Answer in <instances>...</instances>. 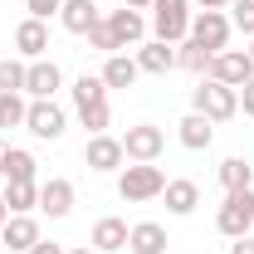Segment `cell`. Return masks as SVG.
Listing matches in <instances>:
<instances>
[{
    "mask_svg": "<svg viewBox=\"0 0 254 254\" xmlns=\"http://www.w3.org/2000/svg\"><path fill=\"white\" fill-rule=\"evenodd\" d=\"M166 225L157 220H137L132 230H127V254H166Z\"/></svg>",
    "mask_w": 254,
    "mask_h": 254,
    "instance_id": "cell-16",
    "label": "cell"
},
{
    "mask_svg": "<svg viewBox=\"0 0 254 254\" xmlns=\"http://www.w3.org/2000/svg\"><path fill=\"white\" fill-rule=\"evenodd\" d=\"M98 78H103L108 88H132V83L142 78V68H137V59H132V54H108Z\"/></svg>",
    "mask_w": 254,
    "mask_h": 254,
    "instance_id": "cell-21",
    "label": "cell"
},
{
    "mask_svg": "<svg viewBox=\"0 0 254 254\" xmlns=\"http://www.w3.org/2000/svg\"><path fill=\"white\" fill-rule=\"evenodd\" d=\"M44 49H49V25L34 20V15H25V20L15 25V54L30 64V59H44Z\"/></svg>",
    "mask_w": 254,
    "mask_h": 254,
    "instance_id": "cell-12",
    "label": "cell"
},
{
    "mask_svg": "<svg viewBox=\"0 0 254 254\" xmlns=\"http://www.w3.org/2000/svg\"><path fill=\"white\" fill-rule=\"evenodd\" d=\"M5 181H39V161H34V152H25V147H10V157H5V171H0Z\"/></svg>",
    "mask_w": 254,
    "mask_h": 254,
    "instance_id": "cell-23",
    "label": "cell"
},
{
    "mask_svg": "<svg viewBox=\"0 0 254 254\" xmlns=\"http://www.w3.org/2000/svg\"><path fill=\"white\" fill-rule=\"evenodd\" d=\"M83 39H88V44H93L98 54H103V59H108V54H123V49H118V39H113V30H108V25H103V20H98L93 30L83 34Z\"/></svg>",
    "mask_w": 254,
    "mask_h": 254,
    "instance_id": "cell-30",
    "label": "cell"
},
{
    "mask_svg": "<svg viewBox=\"0 0 254 254\" xmlns=\"http://www.w3.org/2000/svg\"><path fill=\"white\" fill-rule=\"evenodd\" d=\"M123 152L127 161H157L161 152H166V132H161L157 123H137L123 132Z\"/></svg>",
    "mask_w": 254,
    "mask_h": 254,
    "instance_id": "cell-8",
    "label": "cell"
},
{
    "mask_svg": "<svg viewBox=\"0 0 254 254\" xmlns=\"http://www.w3.org/2000/svg\"><path fill=\"white\" fill-rule=\"evenodd\" d=\"M0 240H5V250L30 254L44 235H39V220H34V215H10V220H5V230H0Z\"/></svg>",
    "mask_w": 254,
    "mask_h": 254,
    "instance_id": "cell-15",
    "label": "cell"
},
{
    "mask_svg": "<svg viewBox=\"0 0 254 254\" xmlns=\"http://www.w3.org/2000/svg\"><path fill=\"white\" fill-rule=\"evenodd\" d=\"M68 254H98V250H93V245H73Z\"/></svg>",
    "mask_w": 254,
    "mask_h": 254,
    "instance_id": "cell-40",
    "label": "cell"
},
{
    "mask_svg": "<svg viewBox=\"0 0 254 254\" xmlns=\"http://www.w3.org/2000/svg\"><path fill=\"white\" fill-rule=\"evenodd\" d=\"M195 5H200V10H230L235 0H195Z\"/></svg>",
    "mask_w": 254,
    "mask_h": 254,
    "instance_id": "cell-36",
    "label": "cell"
},
{
    "mask_svg": "<svg viewBox=\"0 0 254 254\" xmlns=\"http://www.w3.org/2000/svg\"><path fill=\"white\" fill-rule=\"evenodd\" d=\"M0 127H5V118H0Z\"/></svg>",
    "mask_w": 254,
    "mask_h": 254,
    "instance_id": "cell-42",
    "label": "cell"
},
{
    "mask_svg": "<svg viewBox=\"0 0 254 254\" xmlns=\"http://www.w3.org/2000/svg\"><path fill=\"white\" fill-rule=\"evenodd\" d=\"M103 20V10H98V0H64L59 5V25L68 34H88Z\"/></svg>",
    "mask_w": 254,
    "mask_h": 254,
    "instance_id": "cell-17",
    "label": "cell"
},
{
    "mask_svg": "<svg viewBox=\"0 0 254 254\" xmlns=\"http://www.w3.org/2000/svg\"><path fill=\"white\" fill-rule=\"evenodd\" d=\"M103 25H108V30H113V39H118V49H132V44H142V39H147V15H142V10H108V15H103Z\"/></svg>",
    "mask_w": 254,
    "mask_h": 254,
    "instance_id": "cell-10",
    "label": "cell"
},
{
    "mask_svg": "<svg viewBox=\"0 0 254 254\" xmlns=\"http://www.w3.org/2000/svg\"><path fill=\"white\" fill-rule=\"evenodd\" d=\"M5 157H10V142L0 137V171H5Z\"/></svg>",
    "mask_w": 254,
    "mask_h": 254,
    "instance_id": "cell-38",
    "label": "cell"
},
{
    "mask_svg": "<svg viewBox=\"0 0 254 254\" xmlns=\"http://www.w3.org/2000/svg\"><path fill=\"white\" fill-rule=\"evenodd\" d=\"M123 161H127V152H123V137H113V132H93L88 142H83V166L88 171H123Z\"/></svg>",
    "mask_w": 254,
    "mask_h": 254,
    "instance_id": "cell-7",
    "label": "cell"
},
{
    "mask_svg": "<svg viewBox=\"0 0 254 254\" xmlns=\"http://www.w3.org/2000/svg\"><path fill=\"white\" fill-rule=\"evenodd\" d=\"M161 190H166V171L157 161H132V166L118 171V195L127 205H147V200H157Z\"/></svg>",
    "mask_w": 254,
    "mask_h": 254,
    "instance_id": "cell-1",
    "label": "cell"
},
{
    "mask_svg": "<svg viewBox=\"0 0 254 254\" xmlns=\"http://www.w3.org/2000/svg\"><path fill=\"white\" fill-rule=\"evenodd\" d=\"M245 54H250V59H254V39H250V49H245Z\"/></svg>",
    "mask_w": 254,
    "mask_h": 254,
    "instance_id": "cell-41",
    "label": "cell"
},
{
    "mask_svg": "<svg viewBox=\"0 0 254 254\" xmlns=\"http://www.w3.org/2000/svg\"><path fill=\"white\" fill-rule=\"evenodd\" d=\"M127 10H152V0H123Z\"/></svg>",
    "mask_w": 254,
    "mask_h": 254,
    "instance_id": "cell-37",
    "label": "cell"
},
{
    "mask_svg": "<svg viewBox=\"0 0 254 254\" xmlns=\"http://www.w3.org/2000/svg\"><path fill=\"white\" fill-rule=\"evenodd\" d=\"M132 59H137V68H142V73H157V78H161V73H171V68H176V44H161V39H142Z\"/></svg>",
    "mask_w": 254,
    "mask_h": 254,
    "instance_id": "cell-14",
    "label": "cell"
},
{
    "mask_svg": "<svg viewBox=\"0 0 254 254\" xmlns=\"http://www.w3.org/2000/svg\"><path fill=\"white\" fill-rule=\"evenodd\" d=\"M5 205H10V215H30L39 210V181H5Z\"/></svg>",
    "mask_w": 254,
    "mask_h": 254,
    "instance_id": "cell-22",
    "label": "cell"
},
{
    "mask_svg": "<svg viewBox=\"0 0 254 254\" xmlns=\"http://www.w3.org/2000/svg\"><path fill=\"white\" fill-rule=\"evenodd\" d=\"M78 123L88 127V137H93V132H108V123H113V108H108V98L83 103V108H78Z\"/></svg>",
    "mask_w": 254,
    "mask_h": 254,
    "instance_id": "cell-26",
    "label": "cell"
},
{
    "mask_svg": "<svg viewBox=\"0 0 254 254\" xmlns=\"http://www.w3.org/2000/svg\"><path fill=\"white\" fill-rule=\"evenodd\" d=\"M210 59H215V54L200 49L195 39H181V44H176V68H186V73H200V78H205V73H210Z\"/></svg>",
    "mask_w": 254,
    "mask_h": 254,
    "instance_id": "cell-24",
    "label": "cell"
},
{
    "mask_svg": "<svg viewBox=\"0 0 254 254\" xmlns=\"http://www.w3.org/2000/svg\"><path fill=\"white\" fill-rule=\"evenodd\" d=\"M5 220H10V205H5V195H0V230H5Z\"/></svg>",
    "mask_w": 254,
    "mask_h": 254,
    "instance_id": "cell-39",
    "label": "cell"
},
{
    "mask_svg": "<svg viewBox=\"0 0 254 254\" xmlns=\"http://www.w3.org/2000/svg\"><path fill=\"white\" fill-rule=\"evenodd\" d=\"M176 137H181L186 152H205V147L215 142V123H210L205 113H186V118L176 123Z\"/></svg>",
    "mask_w": 254,
    "mask_h": 254,
    "instance_id": "cell-18",
    "label": "cell"
},
{
    "mask_svg": "<svg viewBox=\"0 0 254 254\" xmlns=\"http://www.w3.org/2000/svg\"><path fill=\"white\" fill-rule=\"evenodd\" d=\"M98 98H108V83H103L98 73H78V78H73V108L98 103Z\"/></svg>",
    "mask_w": 254,
    "mask_h": 254,
    "instance_id": "cell-27",
    "label": "cell"
},
{
    "mask_svg": "<svg viewBox=\"0 0 254 254\" xmlns=\"http://www.w3.org/2000/svg\"><path fill=\"white\" fill-rule=\"evenodd\" d=\"M190 113H205L210 123H230V118H240V88L215 83V78H200L195 93H190Z\"/></svg>",
    "mask_w": 254,
    "mask_h": 254,
    "instance_id": "cell-2",
    "label": "cell"
},
{
    "mask_svg": "<svg viewBox=\"0 0 254 254\" xmlns=\"http://www.w3.org/2000/svg\"><path fill=\"white\" fill-rule=\"evenodd\" d=\"M30 254H68V250H64L59 240H39V245H34V250H30Z\"/></svg>",
    "mask_w": 254,
    "mask_h": 254,
    "instance_id": "cell-34",
    "label": "cell"
},
{
    "mask_svg": "<svg viewBox=\"0 0 254 254\" xmlns=\"http://www.w3.org/2000/svg\"><path fill=\"white\" fill-rule=\"evenodd\" d=\"M190 10L186 0H152V20H147V30H152V39H161V44H181L190 34Z\"/></svg>",
    "mask_w": 254,
    "mask_h": 254,
    "instance_id": "cell-3",
    "label": "cell"
},
{
    "mask_svg": "<svg viewBox=\"0 0 254 254\" xmlns=\"http://www.w3.org/2000/svg\"><path fill=\"white\" fill-rule=\"evenodd\" d=\"M25 127H30L39 142H59L64 132H68V113H64L54 98H30V108H25Z\"/></svg>",
    "mask_w": 254,
    "mask_h": 254,
    "instance_id": "cell-5",
    "label": "cell"
},
{
    "mask_svg": "<svg viewBox=\"0 0 254 254\" xmlns=\"http://www.w3.org/2000/svg\"><path fill=\"white\" fill-rule=\"evenodd\" d=\"M25 59H0V93H25Z\"/></svg>",
    "mask_w": 254,
    "mask_h": 254,
    "instance_id": "cell-28",
    "label": "cell"
},
{
    "mask_svg": "<svg viewBox=\"0 0 254 254\" xmlns=\"http://www.w3.org/2000/svg\"><path fill=\"white\" fill-rule=\"evenodd\" d=\"M127 230H132L127 220H118V215H103V220L93 225V235H88V245H93L98 254H118V250H127Z\"/></svg>",
    "mask_w": 254,
    "mask_h": 254,
    "instance_id": "cell-19",
    "label": "cell"
},
{
    "mask_svg": "<svg viewBox=\"0 0 254 254\" xmlns=\"http://www.w3.org/2000/svg\"><path fill=\"white\" fill-rule=\"evenodd\" d=\"M230 254H254V235H240V240L230 245Z\"/></svg>",
    "mask_w": 254,
    "mask_h": 254,
    "instance_id": "cell-35",
    "label": "cell"
},
{
    "mask_svg": "<svg viewBox=\"0 0 254 254\" xmlns=\"http://www.w3.org/2000/svg\"><path fill=\"white\" fill-rule=\"evenodd\" d=\"M230 15L225 10H195L190 15V34L186 39H195L200 49H210V54H220V49H230Z\"/></svg>",
    "mask_w": 254,
    "mask_h": 254,
    "instance_id": "cell-6",
    "label": "cell"
},
{
    "mask_svg": "<svg viewBox=\"0 0 254 254\" xmlns=\"http://www.w3.org/2000/svg\"><path fill=\"white\" fill-rule=\"evenodd\" d=\"M25 93H0V118H5V127H25Z\"/></svg>",
    "mask_w": 254,
    "mask_h": 254,
    "instance_id": "cell-29",
    "label": "cell"
},
{
    "mask_svg": "<svg viewBox=\"0 0 254 254\" xmlns=\"http://www.w3.org/2000/svg\"><path fill=\"white\" fill-rule=\"evenodd\" d=\"M240 113H245V118H254V78L240 88Z\"/></svg>",
    "mask_w": 254,
    "mask_h": 254,
    "instance_id": "cell-33",
    "label": "cell"
},
{
    "mask_svg": "<svg viewBox=\"0 0 254 254\" xmlns=\"http://www.w3.org/2000/svg\"><path fill=\"white\" fill-rule=\"evenodd\" d=\"M205 78H215V83H230V88H245L254 78V59L245 49H220L215 59H210V73Z\"/></svg>",
    "mask_w": 254,
    "mask_h": 254,
    "instance_id": "cell-9",
    "label": "cell"
},
{
    "mask_svg": "<svg viewBox=\"0 0 254 254\" xmlns=\"http://www.w3.org/2000/svg\"><path fill=\"white\" fill-rule=\"evenodd\" d=\"M64 0H25V10H30L34 20H49V15H59Z\"/></svg>",
    "mask_w": 254,
    "mask_h": 254,
    "instance_id": "cell-32",
    "label": "cell"
},
{
    "mask_svg": "<svg viewBox=\"0 0 254 254\" xmlns=\"http://www.w3.org/2000/svg\"><path fill=\"white\" fill-rule=\"evenodd\" d=\"M215 230H220L225 240H240V235H250V230H254V186L225 190L220 210H215Z\"/></svg>",
    "mask_w": 254,
    "mask_h": 254,
    "instance_id": "cell-4",
    "label": "cell"
},
{
    "mask_svg": "<svg viewBox=\"0 0 254 254\" xmlns=\"http://www.w3.org/2000/svg\"><path fill=\"white\" fill-rule=\"evenodd\" d=\"M39 210H44L49 220H64V215L73 210V181H64V176L39 181Z\"/></svg>",
    "mask_w": 254,
    "mask_h": 254,
    "instance_id": "cell-13",
    "label": "cell"
},
{
    "mask_svg": "<svg viewBox=\"0 0 254 254\" xmlns=\"http://www.w3.org/2000/svg\"><path fill=\"white\" fill-rule=\"evenodd\" d=\"M230 25L254 39V0H235V5H230Z\"/></svg>",
    "mask_w": 254,
    "mask_h": 254,
    "instance_id": "cell-31",
    "label": "cell"
},
{
    "mask_svg": "<svg viewBox=\"0 0 254 254\" xmlns=\"http://www.w3.org/2000/svg\"><path fill=\"white\" fill-rule=\"evenodd\" d=\"M220 186H225V190L254 186V166H250L245 157H225V161H220Z\"/></svg>",
    "mask_w": 254,
    "mask_h": 254,
    "instance_id": "cell-25",
    "label": "cell"
},
{
    "mask_svg": "<svg viewBox=\"0 0 254 254\" xmlns=\"http://www.w3.org/2000/svg\"><path fill=\"white\" fill-rule=\"evenodd\" d=\"M161 200H166V210L176 215V220H186V215H195V205H200V186L195 181H166V190H161Z\"/></svg>",
    "mask_w": 254,
    "mask_h": 254,
    "instance_id": "cell-20",
    "label": "cell"
},
{
    "mask_svg": "<svg viewBox=\"0 0 254 254\" xmlns=\"http://www.w3.org/2000/svg\"><path fill=\"white\" fill-rule=\"evenodd\" d=\"M64 88V68L54 59H30V68H25V93L30 98H54Z\"/></svg>",
    "mask_w": 254,
    "mask_h": 254,
    "instance_id": "cell-11",
    "label": "cell"
}]
</instances>
